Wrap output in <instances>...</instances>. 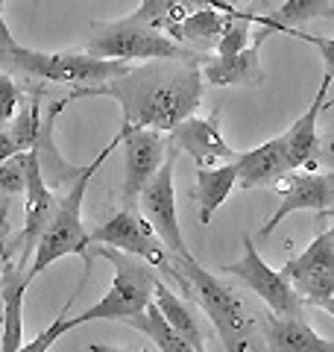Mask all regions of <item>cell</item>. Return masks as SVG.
Instances as JSON below:
<instances>
[{
  "label": "cell",
  "mask_w": 334,
  "mask_h": 352,
  "mask_svg": "<svg viewBox=\"0 0 334 352\" xmlns=\"http://www.w3.org/2000/svg\"><path fill=\"white\" fill-rule=\"evenodd\" d=\"M203 71L191 62L176 59H153L141 68H129L124 76L109 82L74 88L65 100H82V97H109L120 106L126 126L170 132L179 120L191 118L203 100Z\"/></svg>",
  "instance_id": "cell-1"
},
{
  "label": "cell",
  "mask_w": 334,
  "mask_h": 352,
  "mask_svg": "<svg viewBox=\"0 0 334 352\" xmlns=\"http://www.w3.org/2000/svg\"><path fill=\"white\" fill-rule=\"evenodd\" d=\"M118 147H120V132L97 153L94 162L85 164L82 173L76 176L74 185L68 188V194L56 203V212L50 217V223L41 232L38 244H36V252H32V261L27 267V282L41 276V273L47 270L53 261H59L65 256H82L85 258L82 285L88 282V270H91V238H88V229L82 223V200H85L88 185H91V176L100 170V164H103Z\"/></svg>",
  "instance_id": "cell-2"
},
{
  "label": "cell",
  "mask_w": 334,
  "mask_h": 352,
  "mask_svg": "<svg viewBox=\"0 0 334 352\" xmlns=\"http://www.w3.org/2000/svg\"><path fill=\"white\" fill-rule=\"evenodd\" d=\"M173 267L185 276V285H188L185 296L194 300L208 314V320L214 323L223 349L247 352L252 344V332H255V320H252L247 302L232 288H226L217 276H211L194 256L185 261H173Z\"/></svg>",
  "instance_id": "cell-3"
},
{
  "label": "cell",
  "mask_w": 334,
  "mask_h": 352,
  "mask_svg": "<svg viewBox=\"0 0 334 352\" xmlns=\"http://www.w3.org/2000/svg\"><path fill=\"white\" fill-rule=\"evenodd\" d=\"M100 256L106 258L111 267H115V279H111V288L100 302H94L91 308H85L82 314L71 317L74 329L82 323H94V320H118L124 323L126 317L141 314L144 308L153 302V291L159 276L153 273V267L147 261H141L135 256H126L115 247H103V244H91V258Z\"/></svg>",
  "instance_id": "cell-4"
},
{
  "label": "cell",
  "mask_w": 334,
  "mask_h": 352,
  "mask_svg": "<svg viewBox=\"0 0 334 352\" xmlns=\"http://www.w3.org/2000/svg\"><path fill=\"white\" fill-rule=\"evenodd\" d=\"M88 56L97 59H176V62H191L203 65L208 56L205 53H194L176 44L167 32L155 30L150 24H141L132 15L109 21V24H97L94 36L88 41Z\"/></svg>",
  "instance_id": "cell-5"
},
{
  "label": "cell",
  "mask_w": 334,
  "mask_h": 352,
  "mask_svg": "<svg viewBox=\"0 0 334 352\" xmlns=\"http://www.w3.org/2000/svg\"><path fill=\"white\" fill-rule=\"evenodd\" d=\"M0 62H6L9 68L27 76H36V80L62 82L71 88L100 85L129 71V65L120 59H97L88 56V53H38L21 47V44L0 50Z\"/></svg>",
  "instance_id": "cell-6"
},
{
  "label": "cell",
  "mask_w": 334,
  "mask_h": 352,
  "mask_svg": "<svg viewBox=\"0 0 334 352\" xmlns=\"http://www.w3.org/2000/svg\"><path fill=\"white\" fill-rule=\"evenodd\" d=\"M88 238H91V244L115 247L120 252H126V256L147 261L150 267H159L164 276H170L176 285H179L182 294L188 291L185 276L173 267L170 252H167V247L162 244V238L153 232V226L141 217L138 208H120V212L111 214L106 223H100L94 232H88Z\"/></svg>",
  "instance_id": "cell-7"
},
{
  "label": "cell",
  "mask_w": 334,
  "mask_h": 352,
  "mask_svg": "<svg viewBox=\"0 0 334 352\" xmlns=\"http://www.w3.org/2000/svg\"><path fill=\"white\" fill-rule=\"evenodd\" d=\"M176 156L179 150H170V156L164 159L159 173L144 185V191L138 197V212L141 217L153 226V232L162 238V244L167 247L173 261H185L194 252L188 250L182 229H179V214H176V191H173V170H176Z\"/></svg>",
  "instance_id": "cell-8"
},
{
  "label": "cell",
  "mask_w": 334,
  "mask_h": 352,
  "mask_svg": "<svg viewBox=\"0 0 334 352\" xmlns=\"http://www.w3.org/2000/svg\"><path fill=\"white\" fill-rule=\"evenodd\" d=\"M226 276H235L241 285H247L252 294H258L264 305L278 317H302V300L293 291V285L282 276V270H273L261 258L255 238L247 232L243 235V256L223 267Z\"/></svg>",
  "instance_id": "cell-9"
},
{
  "label": "cell",
  "mask_w": 334,
  "mask_h": 352,
  "mask_svg": "<svg viewBox=\"0 0 334 352\" xmlns=\"http://www.w3.org/2000/svg\"><path fill=\"white\" fill-rule=\"evenodd\" d=\"M120 144H124V208H138V197L144 191L164 159L170 156V135L159 129L141 126H120Z\"/></svg>",
  "instance_id": "cell-10"
},
{
  "label": "cell",
  "mask_w": 334,
  "mask_h": 352,
  "mask_svg": "<svg viewBox=\"0 0 334 352\" xmlns=\"http://www.w3.org/2000/svg\"><path fill=\"white\" fill-rule=\"evenodd\" d=\"M282 276L293 285L302 305H320L334 294V229L320 232L305 247L302 256L282 267Z\"/></svg>",
  "instance_id": "cell-11"
},
{
  "label": "cell",
  "mask_w": 334,
  "mask_h": 352,
  "mask_svg": "<svg viewBox=\"0 0 334 352\" xmlns=\"http://www.w3.org/2000/svg\"><path fill=\"white\" fill-rule=\"evenodd\" d=\"M293 212H317L329 214L334 212V173H293L285 185L278 182V206L276 212L264 220L258 229V238L267 241L276 226Z\"/></svg>",
  "instance_id": "cell-12"
},
{
  "label": "cell",
  "mask_w": 334,
  "mask_h": 352,
  "mask_svg": "<svg viewBox=\"0 0 334 352\" xmlns=\"http://www.w3.org/2000/svg\"><path fill=\"white\" fill-rule=\"evenodd\" d=\"M30 156V168H27V214H24V229H21V238H18V270L27 276V267H30V258L32 252H36V244L41 232L47 229L50 217L56 212V203H59V197L53 194V188L47 182H44V173H41V164L36 159V153L27 150Z\"/></svg>",
  "instance_id": "cell-13"
},
{
  "label": "cell",
  "mask_w": 334,
  "mask_h": 352,
  "mask_svg": "<svg viewBox=\"0 0 334 352\" xmlns=\"http://www.w3.org/2000/svg\"><path fill=\"white\" fill-rule=\"evenodd\" d=\"M170 144L179 150V153H188L197 168H211V162H235L238 159V150H232L226 141L220 135V126H217V115L211 118H185L179 120L170 132Z\"/></svg>",
  "instance_id": "cell-14"
},
{
  "label": "cell",
  "mask_w": 334,
  "mask_h": 352,
  "mask_svg": "<svg viewBox=\"0 0 334 352\" xmlns=\"http://www.w3.org/2000/svg\"><path fill=\"white\" fill-rule=\"evenodd\" d=\"M267 36H273L267 27L255 36V41L247 50L235 53V56H208L203 62V82L208 85H249L258 88L264 82V68H261V44Z\"/></svg>",
  "instance_id": "cell-15"
},
{
  "label": "cell",
  "mask_w": 334,
  "mask_h": 352,
  "mask_svg": "<svg viewBox=\"0 0 334 352\" xmlns=\"http://www.w3.org/2000/svg\"><path fill=\"white\" fill-rule=\"evenodd\" d=\"M238 168V188L249 191V188H267V185H278L291 170V162H287V147L285 138H270L258 144L249 153H238L235 159Z\"/></svg>",
  "instance_id": "cell-16"
},
{
  "label": "cell",
  "mask_w": 334,
  "mask_h": 352,
  "mask_svg": "<svg viewBox=\"0 0 334 352\" xmlns=\"http://www.w3.org/2000/svg\"><path fill=\"white\" fill-rule=\"evenodd\" d=\"M329 85H331V80H329V76H322V82L317 88V97H314V103L308 106V112L302 118H296L293 126L287 129V132H282L285 147H287V162H291V170L305 168V164H317V156H320L317 118H320L322 109H326Z\"/></svg>",
  "instance_id": "cell-17"
},
{
  "label": "cell",
  "mask_w": 334,
  "mask_h": 352,
  "mask_svg": "<svg viewBox=\"0 0 334 352\" xmlns=\"http://www.w3.org/2000/svg\"><path fill=\"white\" fill-rule=\"evenodd\" d=\"M267 352H334V340L320 338L305 317H267L261 323Z\"/></svg>",
  "instance_id": "cell-18"
},
{
  "label": "cell",
  "mask_w": 334,
  "mask_h": 352,
  "mask_svg": "<svg viewBox=\"0 0 334 352\" xmlns=\"http://www.w3.org/2000/svg\"><path fill=\"white\" fill-rule=\"evenodd\" d=\"M226 21H229V15L220 12V9L199 6V9H194V12H188L182 21L170 24L164 32L176 44H182V47L194 50V53H205L208 56V50L217 47L223 30H226Z\"/></svg>",
  "instance_id": "cell-19"
},
{
  "label": "cell",
  "mask_w": 334,
  "mask_h": 352,
  "mask_svg": "<svg viewBox=\"0 0 334 352\" xmlns=\"http://www.w3.org/2000/svg\"><path fill=\"white\" fill-rule=\"evenodd\" d=\"M30 288L27 276L18 270V264H9L3 273V320H0V352H18L24 344V294Z\"/></svg>",
  "instance_id": "cell-20"
},
{
  "label": "cell",
  "mask_w": 334,
  "mask_h": 352,
  "mask_svg": "<svg viewBox=\"0 0 334 352\" xmlns=\"http://www.w3.org/2000/svg\"><path fill=\"white\" fill-rule=\"evenodd\" d=\"M238 188V168L235 162H226L220 168H197L194 200L199 212V223L208 226L214 212L229 200V194Z\"/></svg>",
  "instance_id": "cell-21"
},
{
  "label": "cell",
  "mask_w": 334,
  "mask_h": 352,
  "mask_svg": "<svg viewBox=\"0 0 334 352\" xmlns=\"http://www.w3.org/2000/svg\"><path fill=\"white\" fill-rule=\"evenodd\" d=\"M153 296H155L159 311L164 314L167 326H170L182 340H188V344L194 346V352H208L205 349V335H203V329H199V317L194 314V308L188 305L185 300H179V296L167 288L162 279L155 282V294Z\"/></svg>",
  "instance_id": "cell-22"
},
{
  "label": "cell",
  "mask_w": 334,
  "mask_h": 352,
  "mask_svg": "<svg viewBox=\"0 0 334 352\" xmlns=\"http://www.w3.org/2000/svg\"><path fill=\"white\" fill-rule=\"evenodd\" d=\"M124 323L147 335V338L153 340V344L159 346V352H194V346L188 344V340H182L179 335L173 332L170 326H167L164 314L159 311V305H155V302H150V305L144 308L141 314H135V317H126Z\"/></svg>",
  "instance_id": "cell-23"
},
{
  "label": "cell",
  "mask_w": 334,
  "mask_h": 352,
  "mask_svg": "<svg viewBox=\"0 0 334 352\" xmlns=\"http://www.w3.org/2000/svg\"><path fill=\"white\" fill-rule=\"evenodd\" d=\"M199 6H211V0H141V6L132 12V18L164 32L170 24L182 21L188 12H194Z\"/></svg>",
  "instance_id": "cell-24"
},
{
  "label": "cell",
  "mask_w": 334,
  "mask_h": 352,
  "mask_svg": "<svg viewBox=\"0 0 334 352\" xmlns=\"http://www.w3.org/2000/svg\"><path fill=\"white\" fill-rule=\"evenodd\" d=\"M278 27H293L299 30L308 21H317V18H331L334 21V6L331 0H285L278 6V12L270 15Z\"/></svg>",
  "instance_id": "cell-25"
},
{
  "label": "cell",
  "mask_w": 334,
  "mask_h": 352,
  "mask_svg": "<svg viewBox=\"0 0 334 352\" xmlns=\"http://www.w3.org/2000/svg\"><path fill=\"white\" fill-rule=\"evenodd\" d=\"M41 88L36 94H30L24 103H21V112L15 115V124H12V141H15V147L18 153H27L36 147V141H38V132H41Z\"/></svg>",
  "instance_id": "cell-26"
},
{
  "label": "cell",
  "mask_w": 334,
  "mask_h": 352,
  "mask_svg": "<svg viewBox=\"0 0 334 352\" xmlns=\"http://www.w3.org/2000/svg\"><path fill=\"white\" fill-rule=\"evenodd\" d=\"M255 24H261L267 27L270 32H285V36H293L299 41H308V44H314V47L320 50V56L322 62H326V76L329 80H334V38H326V36H311V32H302V30H293V27H278L273 18H267V15H252Z\"/></svg>",
  "instance_id": "cell-27"
},
{
  "label": "cell",
  "mask_w": 334,
  "mask_h": 352,
  "mask_svg": "<svg viewBox=\"0 0 334 352\" xmlns=\"http://www.w3.org/2000/svg\"><path fill=\"white\" fill-rule=\"evenodd\" d=\"M82 291V285H76V294ZM76 294H71V300L65 302V308L59 311V317L44 329L41 335H36V340H30V344H21V349L18 352H47L56 340H59L62 335H68L71 329H74V323H71V317H68V311H71V305H74V300H76Z\"/></svg>",
  "instance_id": "cell-28"
},
{
  "label": "cell",
  "mask_w": 334,
  "mask_h": 352,
  "mask_svg": "<svg viewBox=\"0 0 334 352\" xmlns=\"http://www.w3.org/2000/svg\"><path fill=\"white\" fill-rule=\"evenodd\" d=\"M27 168L30 156L27 153H15L12 159H6L0 164V191L3 194H24L27 191Z\"/></svg>",
  "instance_id": "cell-29"
},
{
  "label": "cell",
  "mask_w": 334,
  "mask_h": 352,
  "mask_svg": "<svg viewBox=\"0 0 334 352\" xmlns=\"http://www.w3.org/2000/svg\"><path fill=\"white\" fill-rule=\"evenodd\" d=\"M21 100H24V97H21L18 82L9 74H0V129H3L9 120L15 118Z\"/></svg>",
  "instance_id": "cell-30"
},
{
  "label": "cell",
  "mask_w": 334,
  "mask_h": 352,
  "mask_svg": "<svg viewBox=\"0 0 334 352\" xmlns=\"http://www.w3.org/2000/svg\"><path fill=\"white\" fill-rule=\"evenodd\" d=\"M9 226H6V206H0V288H3V273L12 264V250H9Z\"/></svg>",
  "instance_id": "cell-31"
},
{
  "label": "cell",
  "mask_w": 334,
  "mask_h": 352,
  "mask_svg": "<svg viewBox=\"0 0 334 352\" xmlns=\"http://www.w3.org/2000/svg\"><path fill=\"white\" fill-rule=\"evenodd\" d=\"M317 162H322V164H326V168L334 173V132L320 144V156H317Z\"/></svg>",
  "instance_id": "cell-32"
},
{
  "label": "cell",
  "mask_w": 334,
  "mask_h": 352,
  "mask_svg": "<svg viewBox=\"0 0 334 352\" xmlns=\"http://www.w3.org/2000/svg\"><path fill=\"white\" fill-rule=\"evenodd\" d=\"M18 153V147H15V141H12V135H9L6 129H0V164H3L6 159H12Z\"/></svg>",
  "instance_id": "cell-33"
},
{
  "label": "cell",
  "mask_w": 334,
  "mask_h": 352,
  "mask_svg": "<svg viewBox=\"0 0 334 352\" xmlns=\"http://www.w3.org/2000/svg\"><path fill=\"white\" fill-rule=\"evenodd\" d=\"M3 3L6 0H0V50H6V47H12L15 44L12 32H9V27H6V18H3Z\"/></svg>",
  "instance_id": "cell-34"
},
{
  "label": "cell",
  "mask_w": 334,
  "mask_h": 352,
  "mask_svg": "<svg viewBox=\"0 0 334 352\" xmlns=\"http://www.w3.org/2000/svg\"><path fill=\"white\" fill-rule=\"evenodd\" d=\"M88 352H129V349H120V346H111V344H91Z\"/></svg>",
  "instance_id": "cell-35"
},
{
  "label": "cell",
  "mask_w": 334,
  "mask_h": 352,
  "mask_svg": "<svg viewBox=\"0 0 334 352\" xmlns=\"http://www.w3.org/2000/svg\"><path fill=\"white\" fill-rule=\"evenodd\" d=\"M317 308H322V311H329V314H331V317H334V294H331V296H329V300H322V302H320V305H317Z\"/></svg>",
  "instance_id": "cell-36"
}]
</instances>
